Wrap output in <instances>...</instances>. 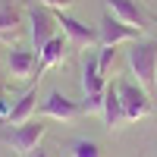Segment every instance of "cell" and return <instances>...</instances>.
Segmentation results:
<instances>
[{
    "instance_id": "1",
    "label": "cell",
    "mask_w": 157,
    "mask_h": 157,
    "mask_svg": "<svg viewBox=\"0 0 157 157\" xmlns=\"http://www.w3.org/2000/svg\"><path fill=\"white\" fill-rule=\"evenodd\" d=\"M129 66L138 75V85L154 94L157 88V41H148V38H138V41L129 44Z\"/></svg>"
},
{
    "instance_id": "2",
    "label": "cell",
    "mask_w": 157,
    "mask_h": 157,
    "mask_svg": "<svg viewBox=\"0 0 157 157\" xmlns=\"http://www.w3.org/2000/svg\"><path fill=\"white\" fill-rule=\"evenodd\" d=\"M44 132H47V126H44L41 120H29V123L13 126V129L0 126V138H3L6 145L13 148V151H19L22 157L29 154V151H35V148H41V138H44Z\"/></svg>"
},
{
    "instance_id": "3",
    "label": "cell",
    "mask_w": 157,
    "mask_h": 157,
    "mask_svg": "<svg viewBox=\"0 0 157 157\" xmlns=\"http://www.w3.org/2000/svg\"><path fill=\"white\" fill-rule=\"evenodd\" d=\"M116 85H120V101H123L126 123H138V120L154 113V101L138 82H116Z\"/></svg>"
},
{
    "instance_id": "4",
    "label": "cell",
    "mask_w": 157,
    "mask_h": 157,
    "mask_svg": "<svg viewBox=\"0 0 157 157\" xmlns=\"http://www.w3.org/2000/svg\"><path fill=\"white\" fill-rule=\"evenodd\" d=\"M29 32H32V50L41 57L44 44L50 38H57V16H54V10L38 6V3L29 6Z\"/></svg>"
},
{
    "instance_id": "5",
    "label": "cell",
    "mask_w": 157,
    "mask_h": 157,
    "mask_svg": "<svg viewBox=\"0 0 157 157\" xmlns=\"http://www.w3.org/2000/svg\"><path fill=\"white\" fill-rule=\"evenodd\" d=\"M138 32L135 25H126L123 19H116V16H104L101 25H98V44L101 47H116V44H123V41H138Z\"/></svg>"
},
{
    "instance_id": "6",
    "label": "cell",
    "mask_w": 157,
    "mask_h": 157,
    "mask_svg": "<svg viewBox=\"0 0 157 157\" xmlns=\"http://www.w3.org/2000/svg\"><path fill=\"white\" fill-rule=\"evenodd\" d=\"M41 116L44 120H60V123H72L75 116H82V104L69 101L66 94H60V91H50L41 104Z\"/></svg>"
},
{
    "instance_id": "7",
    "label": "cell",
    "mask_w": 157,
    "mask_h": 157,
    "mask_svg": "<svg viewBox=\"0 0 157 157\" xmlns=\"http://www.w3.org/2000/svg\"><path fill=\"white\" fill-rule=\"evenodd\" d=\"M54 16H57V25H63V35L69 38V44H72V47H88V44H98V32L91 29V25L78 22V19H72L69 13H63V10H54Z\"/></svg>"
},
{
    "instance_id": "8",
    "label": "cell",
    "mask_w": 157,
    "mask_h": 157,
    "mask_svg": "<svg viewBox=\"0 0 157 157\" xmlns=\"http://www.w3.org/2000/svg\"><path fill=\"white\" fill-rule=\"evenodd\" d=\"M66 50H69V38H66V35L50 38V41L44 44V50H41V57H38V72H35V82H41V75H44L47 69L60 66V63L66 60Z\"/></svg>"
},
{
    "instance_id": "9",
    "label": "cell",
    "mask_w": 157,
    "mask_h": 157,
    "mask_svg": "<svg viewBox=\"0 0 157 157\" xmlns=\"http://www.w3.org/2000/svg\"><path fill=\"white\" fill-rule=\"evenodd\" d=\"M22 35V13L16 10L13 0H0V41L13 44Z\"/></svg>"
},
{
    "instance_id": "10",
    "label": "cell",
    "mask_w": 157,
    "mask_h": 157,
    "mask_svg": "<svg viewBox=\"0 0 157 157\" xmlns=\"http://www.w3.org/2000/svg\"><path fill=\"white\" fill-rule=\"evenodd\" d=\"M107 75L101 72V66H98V57L94 54H85V60H82V91L85 94H104L107 91Z\"/></svg>"
},
{
    "instance_id": "11",
    "label": "cell",
    "mask_w": 157,
    "mask_h": 157,
    "mask_svg": "<svg viewBox=\"0 0 157 157\" xmlns=\"http://www.w3.org/2000/svg\"><path fill=\"white\" fill-rule=\"evenodd\" d=\"M6 63H10L13 78H35V72H38V54L25 50V47H13L6 54Z\"/></svg>"
},
{
    "instance_id": "12",
    "label": "cell",
    "mask_w": 157,
    "mask_h": 157,
    "mask_svg": "<svg viewBox=\"0 0 157 157\" xmlns=\"http://www.w3.org/2000/svg\"><path fill=\"white\" fill-rule=\"evenodd\" d=\"M104 126L110 129H120L123 123H126V113H123V101H120V85H107V94H104Z\"/></svg>"
},
{
    "instance_id": "13",
    "label": "cell",
    "mask_w": 157,
    "mask_h": 157,
    "mask_svg": "<svg viewBox=\"0 0 157 157\" xmlns=\"http://www.w3.org/2000/svg\"><path fill=\"white\" fill-rule=\"evenodd\" d=\"M35 110H38V85H32V88L10 107L6 123H10V126H22V123H29L32 116H35Z\"/></svg>"
},
{
    "instance_id": "14",
    "label": "cell",
    "mask_w": 157,
    "mask_h": 157,
    "mask_svg": "<svg viewBox=\"0 0 157 157\" xmlns=\"http://www.w3.org/2000/svg\"><path fill=\"white\" fill-rule=\"evenodd\" d=\"M107 6L116 19H123L126 25H135V29H145L148 25V13L141 10L138 3H132V0H107Z\"/></svg>"
},
{
    "instance_id": "15",
    "label": "cell",
    "mask_w": 157,
    "mask_h": 157,
    "mask_svg": "<svg viewBox=\"0 0 157 157\" xmlns=\"http://www.w3.org/2000/svg\"><path fill=\"white\" fill-rule=\"evenodd\" d=\"M69 154L72 157H101V145L98 141H88V138H78L69 145Z\"/></svg>"
},
{
    "instance_id": "16",
    "label": "cell",
    "mask_w": 157,
    "mask_h": 157,
    "mask_svg": "<svg viewBox=\"0 0 157 157\" xmlns=\"http://www.w3.org/2000/svg\"><path fill=\"white\" fill-rule=\"evenodd\" d=\"M113 54H116V47H101V57H98V66H101V72L107 75V69H110V63H113Z\"/></svg>"
},
{
    "instance_id": "17",
    "label": "cell",
    "mask_w": 157,
    "mask_h": 157,
    "mask_svg": "<svg viewBox=\"0 0 157 157\" xmlns=\"http://www.w3.org/2000/svg\"><path fill=\"white\" fill-rule=\"evenodd\" d=\"M10 107H13V104H6V98H3V78H0V123H6Z\"/></svg>"
},
{
    "instance_id": "18",
    "label": "cell",
    "mask_w": 157,
    "mask_h": 157,
    "mask_svg": "<svg viewBox=\"0 0 157 157\" xmlns=\"http://www.w3.org/2000/svg\"><path fill=\"white\" fill-rule=\"evenodd\" d=\"M38 3H41V6H47V10H66L72 0H38Z\"/></svg>"
},
{
    "instance_id": "19",
    "label": "cell",
    "mask_w": 157,
    "mask_h": 157,
    "mask_svg": "<svg viewBox=\"0 0 157 157\" xmlns=\"http://www.w3.org/2000/svg\"><path fill=\"white\" fill-rule=\"evenodd\" d=\"M25 157H50L44 148H35V151H29V154H25Z\"/></svg>"
}]
</instances>
